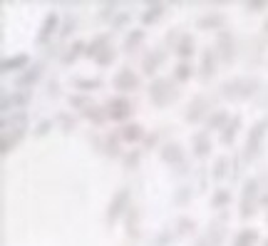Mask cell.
Masks as SVG:
<instances>
[{
  "label": "cell",
  "instance_id": "6da1fadb",
  "mask_svg": "<svg viewBox=\"0 0 268 246\" xmlns=\"http://www.w3.org/2000/svg\"><path fill=\"white\" fill-rule=\"evenodd\" d=\"M266 124H268V120H263V122H258L253 127V134L248 137V152H256V147H258V142H261V137L266 132Z\"/></svg>",
  "mask_w": 268,
  "mask_h": 246
},
{
  "label": "cell",
  "instance_id": "7a4b0ae2",
  "mask_svg": "<svg viewBox=\"0 0 268 246\" xmlns=\"http://www.w3.org/2000/svg\"><path fill=\"white\" fill-rule=\"evenodd\" d=\"M134 85H137V77L132 72H127V70L117 77V87H134Z\"/></svg>",
  "mask_w": 268,
  "mask_h": 246
},
{
  "label": "cell",
  "instance_id": "3957f363",
  "mask_svg": "<svg viewBox=\"0 0 268 246\" xmlns=\"http://www.w3.org/2000/svg\"><path fill=\"white\" fill-rule=\"evenodd\" d=\"M122 202H127V191H119V194H117V202H115V207H110V216H112V219L119 214V207H122Z\"/></svg>",
  "mask_w": 268,
  "mask_h": 246
},
{
  "label": "cell",
  "instance_id": "277c9868",
  "mask_svg": "<svg viewBox=\"0 0 268 246\" xmlns=\"http://www.w3.org/2000/svg\"><path fill=\"white\" fill-rule=\"evenodd\" d=\"M253 239H256V234H253V231H243V234L238 236L236 246H248V244H253Z\"/></svg>",
  "mask_w": 268,
  "mask_h": 246
},
{
  "label": "cell",
  "instance_id": "5b68a950",
  "mask_svg": "<svg viewBox=\"0 0 268 246\" xmlns=\"http://www.w3.org/2000/svg\"><path fill=\"white\" fill-rule=\"evenodd\" d=\"M115 107H117V110L112 112V117H124V115H127V110H129V105H127L124 100H119V102H115Z\"/></svg>",
  "mask_w": 268,
  "mask_h": 246
},
{
  "label": "cell",
  "instance_id": "8992f818",
  "mask_svg": "<svg viewBox=\"0 0 268 246\" xmlns=\"http://www.w3.org/2000/svg\"><path fill=\"white\" fill-rule=\"evenodd\" d=\"M52 28H55V15H50V18H47V23H45V30H42V40L50 35V30H52Z\"/></svg>",
  "mask_w": 268,
  "mask_h": 246
},
{
  "label": "cell",
  "instance_id": "52a82bcc",
  "mask_svg": "<svg viewBox=\"0 0 268 246\" xmlns=\"http://www.w3.org/2000/svg\"><path fill=\"white\" fill-rule=\"evenodd\" d=\"M124 137H127V139H137V137H139V127H127Z\"/></svg>",
  "mask_w": 268,
  "mask_h": 246
},
{
  "label": "cell",
  "instance_id": "ba28073f",
  "mask_svg": "<svg viewBox=\"0 0 268 246\" xmlns=\"http://www.w3.org/2000/svg\"><path fill=\"white\" fill-rule=\"evenodd\" d=\"M18 65H25V58H18V60H8L5 65H3V67H5V70H10V67H18Z\"/></svg>",
  "mask_w": 268,
  "mask_h": 246
}]
</instances>
